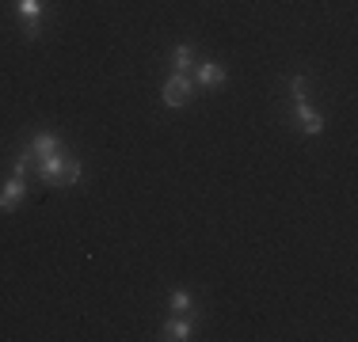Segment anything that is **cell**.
I'll return each mask as SVG.
<instances>
[{"instance_id": "1", "label": "cell", "mask_w": 358, "mask_h": 342, "mask_svg": "<svg viewBox=\"0 0 358 342\" xmlns=\"http://www.w3.org/2000/svg\"><path fill=\"white\" fill-rule=\"evenodd\" d=\"M289 91H294V118H297V130L309 133V137H317V133L324 130V118L309 107V80H305V76H294V80H289Z\"/></svg>"}, {"instance_id": "2", "label": "cell", "mask_w": 358, "mask_h": 342, "mask_svg": "<svg viewBox=\"0 0 358 342\" xmlns=\"http://www.w3.org/2000/svg\"><path fill=\"white\" fill-rule=\"evenodd\" d=\"M160 99H164V107H187L194 99V80L187 73H172L168 84L160 88Z\"/></svg>"}, {"instance_id": "3", "label": "cell", "mask_w": 358, "mask_h": 342, "mask_svg": "<svg viewBox=\"0 0 358 342\" xmlns=\"http://www.w3.org/2000/svg\"><path fill=\"white\" fill-rule=\"evenodd\" d=\"M194 65H199V73H194V84H199V88H221V84L229 80V73L221 61H194Z\"/></svg>"}, {"instance_id": "4", "label": "cell", "mask_w": 358, "mask_h": 342, "mask_svg": "<svg viewBox=\"0 0 358 342\" xmlns=\"http://www.w3.org/2000/svg\"><path fill=\"white\" fill-rule=\"evenodd\" d=\"M23 194H27V175H15V171H12V179L0 186V213H8L12 205H20Z\"/></svg>"}, {"instance_id": "5", "label": "cell", "mask_w": 358, "mask_h": 342, "mask_svg": "<svg viewBox=\"0 0 358 342\" xmlns=\"http://www.w3.org/2000/svg\"><path fill=\"white\" fill-rule=\"evenodd\" d=\"M20 15H23V34H27V42H35L42 27H38V20H42V0H20Z\"/></svg>"}, {"instance_id": "6", "label": "cell", "mask_w": 358, "mask_h": 342, "mask_svg": "<svg viewBox=\"0 0 358 342\" xmlns=\"http://www.w3.org/2000/svg\"><path fill=\"white\" fill-rule=\"evenodd\" d=\"M65 152H54V156H42L38 160V179L42 183H62V171H65Z\"/></svg>"}, {"instance_id": "7", "label": "cell", "mask_w": 358, "mask_h": 342, "mask_svg": "<svg viewBox=\"0 0 358 342\" xmlns=\"http://www.w3.org/2000/svg\"><path fill=\"white\" fill-rule=\"evenodd\" d=\"M31 152H35V160L42 156H54V152H62V137L57 133H35L31 137V144H27Z\"/></svg>"}, {"instance_id": "8", "label": "cell", "mask_w": 358, "mask_h": 342, "mask_svg": "<svg viewBox=\"0 0 358 342\" xmlns=\"http://www.w3.org/2000/svg\"><path fill=\"white\" fill-rule=\"evenodd\" d=\"M191 335H194L191 320H168V323H164V335H160V339H172V342H187Z\"/></svg>"}, {"instance_id": "9", "label": "cell", "mask_w": 358, "mask_h": 342, "mask_svg": "<svg viewBox=\"0 0 358 342\" xmlns=\"http://www.w3.org/2000/svg\"><path fill=\"white\" fill-rule=\"evenodd\" d=\"M191 65H194V46H187V42H183V46H176L172 50V68H176V73H187Z\"/></svg>"}, {"instance_id": "10", "label": "cell", "mask_w": 358, "mask_h": 342, "mask_svg": "<svg viewBox=\"0 0 358 342\" xmlns=\"http://www.w3.org/2000/svg\"><path fill=\"white\" fill-rule=\"evenodd\" d=\"M191 293H187V289H176V293L172 297H168V308H172V312H179V315H183V312H191Z\"/></svg>"}, {"instance_id": "11", "label": "cell", "mask_w": 358, "mask_h": 342, "mask_svg": "<svg viewBox=\"0 0 358 342\" xmlns=\"http://www.w3.org/2000/svg\"><path fill=\"white\" fill-rule=\"evenodd\" d=\"M76 179H80V160H65V171H62V186H73Z\"/></svg>"}]
</instances>
